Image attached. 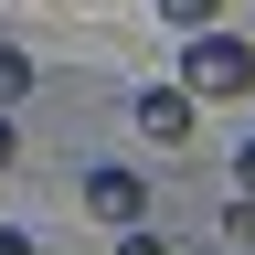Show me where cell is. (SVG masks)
Returning <instances> with one entry per match:
<instances>
[{
	"label": "cell",
	"instance_id": "4",
	"mask_svg": "<svg viewBox=\"0 0 255 255\" xmlns=\"http://www.w3.org/2000/svg\"><path fill=\"white\" fill-rule=\"evenodd\" d=\"M149 11L170 21V32H202V21H223V0H149Z\"/></svg>",
	"mask_w": 255,
	"mask_h": 255
},
{
	"label": "cell",
	"instance_id": "1",
	"mask_svg": "<svg viewBox=\"0 0 255 255\" xmlns=\"http://www.w3.org/2000/svg\"><path fill=\"white\" fill-rule=\"evenodd\" d=\"M181 85H191V96H255V43L223 32V21L181 32Z\"/></svg>",
	"mask_w": 255,
	"mask_h": 255
},
{
	"label": "cell",
	"instance_id": "2",
	"mask_svg": "<svg viewBox=\"0 0 255 255\" xmlns=\"http://www.w3.org/2000/svg\"><path fill=\"white\" fill-rule=\"evenodd\" d=\"M85 213L107 223V234H128V223H149V181L117 170V159H96V170H85Z\"/></svg>",
	"mask_w": 255,
	"mask_h": 255
},
{
	"label": "cell",
	"instance_id": "6",
	"mask_svg": "<svg viewBox=\"0 0 255 255\" xmlns=\"http://www.w3.org/2000/svg\"><path fill=\"white\" fill-rule=\"evenodd\" d=\"M11 159H21V128H11V107H0V170H11Z\"/></svg>",
	"mask_w": 255,
	"mask_h": 255
},
{
	"label": "cell",
	"instance_id": "3",
	"mask_svg": "<svg viewBox=\"0 0 255 255\" xmlns=\"http://www.w3.org/2000/svg\"><path fill=\"white\" fill-rule=\"evenodd\" d=\"M191 128H202V96L191 85H149L138 96V138L149 149H191Z\"/></svg>",
	"mask_w": 255,
	"mask_h": 255
},
{
	"label": "cell",
	"instance_id": "7",
	"mask_svg": "<svg viewBox=\"0 0 255 255\" xmlns=\"http://www.w3.org/2000/svg\"><path fill=\"white\" fill-rule=\"evenodd\" d=\"M234 181H245V191H255V138H245V149H234Z\"/></svg>",
	"mask_w": 255,
	"mask_h": 255
},
{
	"label": "cell",
	"instance_id": "5",
	"mask_svg": "<svg viewBox=\"0 0 255 255\" xmlns=\"http://www.w3.org/2000/svg\"><path fill=\"white\" fill-rule=\"evenodd\" d=\"M21 96H32V53H21V43H0V107H21Z\"/></svg>",
	"mask_w": 255,
	"mask_h": 255
}]
</instances>
